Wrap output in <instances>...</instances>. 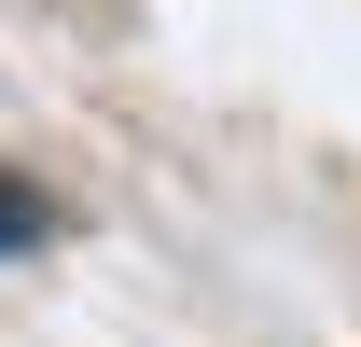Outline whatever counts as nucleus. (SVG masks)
<instances>
[{"label":"nucleus","instance_id":"obj_1","mask_svg":"<svg viewBox=\"0 0 361 347\" xmlns=\"http://www.w3.org/2000/svg\"><path fill=\"white\" fill-rule=\"evenodd\" d=\"M42 236H56V209L28 195V181H0V250H42Z\"/></svg>","mask_w":361,"mask_h":347}]
</instances>
